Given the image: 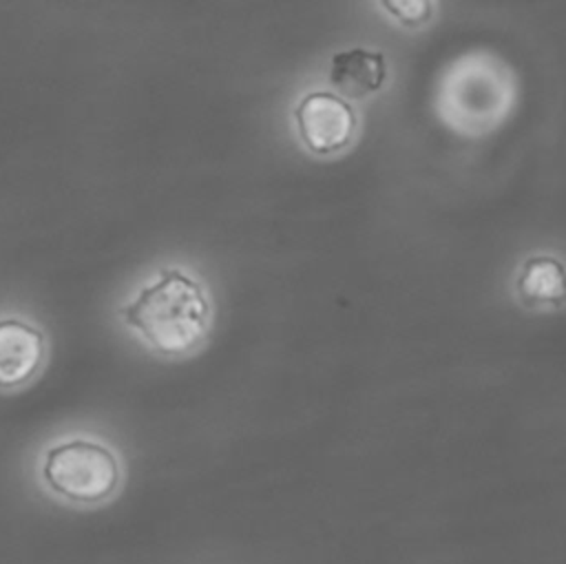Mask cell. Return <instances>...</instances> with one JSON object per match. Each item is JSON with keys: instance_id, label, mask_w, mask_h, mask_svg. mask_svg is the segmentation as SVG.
Masks as SVG:
<instances>
[{"instance_id": "obj_1", "label": "cell", "mask_w": 566, "mask_h": 564, "mask_svg": "<svg viewBox=\"0 0 566 564\" xmlns=\"http://www.w3.org/2000/svg\"><path fill=\"white\" fill-rule=\"evenodd\" d=\"M122 314L159 354H184L206 336L210 307L203 288L192 276L170 268L146 285Z\"/></svg>"}, {"instance_id": "obj_2", "label": "cell", "mask_w": 566, "mask_h": 564, "mask_svg": "<svg viewBox=\"0 0 566 564\" xmlns=\"http://www.w3.org/2000/svg\"><path fill=\"white\" fill-rule=\"evenodd\" d=\"M42 478L62 498L95 504L117 489L119 464L102 442L73 438L44 451Z\"/></svg>"}, {"instance_id": "obj_3", "label": "cell", "mask_w": 566, "mask_h": 564, "mask_svg": "<svg viewBox=\"0 0 566 564\" xmlns=\"http://www.w3.org/2000/svg\"><path fill=\"white\" fill-rule=\"evenodd\" d=\"M294 119L303 144L316 155L345 148L356 130L354 108L327 91L307 93L294 108Z\"/></svg>"}, {"instance_id": "obj_4", "label": "cell", "mask_w": 566, "mask_h": 564, "mask_svg": "<svg viewBox=\"0 0 566 564\" xmlns=\"http://www.w3.org/2000/svg\"><path fill=\"white\" fill-rule=\"evenodd\" d=\"M44 361V334L22 318H0V387L24 385Z\"/></svg>"}, {"instance_id": "obj_5", "label": "cell", "mask_w": 566, "mask_h": 564, "mask_svg": "<svg viewBox=\"0 0 566 564\" xmlns=\"http://www.w3.org/2000/svg\"><path fill=\"white\" fill-rule=\"evenodd\" d=\"M387 77L385 55L369 49H347L338 51L329 64L332 86L349 100H360L369 93H376Z\"/></svg>"}, {"instance_id": "obj_6", "label": "cell", "mask_w": 566, "mask_h": 564, "mask_svg": "<svg viewBox=\"0 0 566 564\" xmlns=\"http://www.w3.org/2000/svg\"><path fill=\"white\" fill-rule=\"evenodd\" d=\"M517 294L531 305H562L566 301V268L555 257H531L517 279Z\"/></svg>"}, {"instance_id": "obj_7", "label": "cell", "mask_w": 566, "mask_h": 564, "mask_svg": "<svg viewBox=\"0 0 566 564\" xmlns=\"http://www.w3.org/2000/svg\"><path fill=\"white\" fill-rule=\"evenodd\" d=\"M382 7L389 9L407 27H416L424 22L431 13L429 0H385Z\"/></svg>"}]
</instances>
